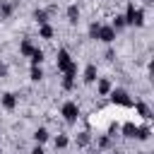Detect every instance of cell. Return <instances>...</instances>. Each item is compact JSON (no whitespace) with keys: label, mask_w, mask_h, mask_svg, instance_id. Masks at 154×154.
Segmentation results:
<instances>
[{"label":"cell","mask_w":154,"mask_h":154,"mask_svg":"<svg viewBox=\"0 0 154 154\" xmlns=\"http://www.w3.org/2000/svg\"><path fill=\"white\" fill-rule=\"evenodd\" d=\"M60 116H63V120L65 123H77L79 120V116H82V108H79V103L77 101H65L63 106H60Z\"/></svg>","instance_id":"6da1fadb"},{"label":"cell","mask_w":154,"mask_h":154,"mask_svg":"<svg viewBox=\"0 0 154 154\" xmlns=\"http://www.w3.org/2000/svg\"><path fill=\"white\" fill-rule=\"evenodd\" d=\"M108 99H111V103H116V106H125V108H132V99H130V94L125 91V89H111L108 91Z\"/></svg>","instance_id":"7a4b0ae2"},{"label":"cell","mask_w":154,"mask_h":154,"mask_svg":"<svg viewBox=\"0 0 154 154\" xmlns=\"http://www.w3.org/2000/svg\"><path fill=\"white\" fill-rule=\"evenodd\" d=\"M72 63V55H70V51L67 48H58V53H55V67H58V72H65V67Z\"/></svg>","instance_id":"3957f363"},{"label":"cell","mask_w":154,"mask_h":154,"mask_svg":"<svg viewBox=\"0 0 154 154\" xmlns=\"http://www.w3.org/2000/svg\"><path fill=\"white\" fill-rule=\"evenodd\" d=\"M0 106H2L5 111H14V108L19 106V96H17L14 91H5V94L0 96Z\"/></svg>","instance_id":"277c9868"},{"label":"cell","mask_w":154,"mask_h":154,"mask_svg":"<svg viewBox=\"0 0 154 154\" xmlns=\"http://www.w3.org/2000/svg\"><path fill=\"white\" fill-rule=\"evenodd\" d=\"M116 36H118V31H116L111 24H101V31H99V41H103V43H113V41H116Z\"/></svg>","instance_id":"5b68a950"},{"label":"cell","mask_w":154,"mask_h":154,"mask_svg":"<svg viewBox=\"0 0 154 154\" xmlns=\"http://www.w3.org/2000/svg\"><path fill=\"white\" fill-rule=\"evenodd\" d=\"M65 14H67V22L72 24V26H77L79 24V17H82V10H79V5H67V10H65Z\"/></svg>","instance_id":"8992f818"},{"label":"cell","mask_w":154,"mask_h":154,"mask_svg":"<svg viewBox=\"0 0 154 154\" xmlns=\"http://www.w3.org/2000/svg\"><path fill=\"white\" fill-rule=\"evenodd\" d=\"M96 77H99V67L91 63V65H87L84 67V72H82V82L84 84H94L96 82Z\"/></svg>","instance_id":"52a82bcc"},{"label":"cell","mask_w":154,"mask_h":154,"mask_svg":"<svg viewBox=\"0 0 154 154\" xmlns=\"http://www.w3.org/2000/svg\"><path fill=\"white\" fill-rule=\"evenodd\" d=\"M111 89H113V84H111L108 77H96V94L99 96H108Z\"/></svg>","instance_id":"ba28073f"},{"label":"cell","mask_w":154,"mask_h":154,"mask_svg":"<svg viewBox=\"0 0 154 154\" xmlns=\"http://www.w3.org/2000/svg\"><path fill=\"white\" fill-rule=\"evenodd\" d=\"M55 36V26H51L48 22L46 24H38V38H43V41H51Z\"/></svg>","instance_id":"9c48e42d"},{"label":"cell","mask_w":154,"mask_h":154,"mask_svg":"<svg viewBox=\"0 0 154 154\" xmlns=\"http://www.w3.org/2000/svg\"><path fill=\"white\" fill-rule=\"evenodd\" d=\"M34 48H36V46L31 43V38H22V41H19V55H22V58H29V55L34 53Z\"/></svg>","instance_id":"30bf717a"},{"label":"cell","mask_w":154,"mask_h":154,"mask_svg":"<svg viewBox=\"0 0 154 154\" xmlns=\"http://www.w3.org/2000/svg\"><path fill=\"white\" fill-rule=\"evenodd\" d=\"M31 137H34V142H36V144H46V142L51 140V132H48L46 128H36Z\"/></svg>","instance_id":"8fae6325"},{"label":"cell","mask_w":154,"mask_h":154,"mask_svg":"<svg viewBox=\"0 0 154 154\" xmlns=\"http://www.w3.org/2000/svg\"><path fill=\"white\" fill-rule=\"evenodd\" d=\"M14 12V2L10 0H0V19H10Z\"/></svg>","instance_id":"7c38bea8"},{"label":"cell","mask_w":154,"mask_h":154,"mask_svg":"<svg viewBox=\"0 0 154 154\" xmlns=\"http://www.w3.org/2000/svg\"><path fill=\"white\" fill-rule=\"evenodd\" d=\"M132 106H135V111L140 113V118H144V120L152 118V111H149V106H147L144 101H132Z\"/></svg>","instance_id":"4fadbf2b"},{"label":"cell","mask_w":154,"mask_h":154,"mask_svg":"<svg viewBox=\"0 0 154 154\" xmlns=\"http://www.w3.org/2000/svg\"><path fill=\"white\" fill-rule=\"evenodd\" d=\"M48 17H51V10H43V7H36L34 10V22L36 24H46Z\"/></svg>","instance_id":"5bb4252c"},{"label":"cell","mask_w":154,"mask_h":154,"mask_svg":"<svg viewBox=\"0 0 154 154\" xmlns=\"http://www.w3.org/2000/svg\"><path fill=\"white\" fill-rule=\"evenodd\" d=\"M149 135H152V130H149V125H137V130H135V137H132V140H140V142H147V140H149Z\"/></svg>","instance_id":"9a60e30c"},{"label":"cell","mask_w":154,"mask_h":154,"mask_svg":"<svg viewBox=\"0 0 154 154\" xmlns=\"http://www.w3.org/2000/svg\"><path fill=\"white\" fill-rule=\"evenodd\" d=\"M29 60H31V65H41V63L46 60V53H43V48H38V46H36V48H34V53L29 55Z\"/></svg>","instance_id":"2e32d148"},{"label":"cell","mask_w":154,"mask_h":154,"mask_svg":"<svg viewBox=\"0 0 154 154\" xmlns=\"http://www.w3.org/2000/svg\"><path fill=\"white\" fill-rule=\"evenodd\" d=\"M130 26H144V10L142 7H135V14H132V24Z\"/></svg>","instance_id":"e0dca14e"},{"label":"cell","mask_w":154,"mask_h":154,"mask_svg":"<svg viewBox=\"0 0 154 154\" xmlns=\"http://www.w3.org/2000/svg\"><path fill=\"white\" fill-rule=\"evenodd\" d=\"M29 79H31V82H41V79H43V70H41V65H31V70H29Z\"/></svg>","instance_id":"ac0fdd59"},{"label":"cell","mask_w":154,"mask_h":154,"mask_svg":"<svg viewBox=\"0 0 154 154\" xmlns=\"http://www.w3.org/2000/svg\"><path fill=\"white\" fill-rule=\"evenodd\" d=\"M89 142H91V135H89L87 130H84V132H77V137H75V144H77V147H87Z\"/></svg>","instance_id":"d6986e66"},{"label":"cell","mask_w":154,"mask_h":154,"mask_svg":"<svg viewBox=\"0 0 154 154\" xmlns=\"http://www.w3.org/2000/svg\"><path fill=\"white\" fill-rule=\"evenodd\" d=\"M111 26H113L116 31H120L123 26H128V24H125V17H123V14H113V17H111Z\"/></svg>","instance_id":"ffe728a7"},{"label":"cell","mask_w":154,"mask_h":154,"mask_svg":"<svg viewBox=\"0 0 154 154\" xmlns=\"http://www.w3.org/2000/svg\"><path fill=\"white\" fill-rule=\"evenodd\" d=\"M99 31H101V22H91L89 24V38L91 41H99Z\"/></svg>","instance_id":"44dd1931"},{"label":"cell","mask_w":154,"mask_h":154,"mask_svg":"<svg viewBox=\"0 0 154 154\" xmlns=\"http://www.w3.org/2000/svg\"><path fill=\"white\" fill-rule=\"evenodd\" d=\"M53 144H55V149H65V147H67V144H70V137H67V135H63V132H60V135H58V137H55V140H53Z\"/></svg>","instance_id":"7402d4cb"},{"label":"cell","mask_w":154,"mask_h":154,"mask_svg":"<svg viewBox=\"0 0 154 154\" xmlns=\"http://www.w3.org/2000/svg\"><path fill=\"white\" fill-rule=\"evenodd\" d=\"M111 144H113V140H111L108 135H101V137L96 140V147H99V149H108Z\"/></svg>","instance_id":"603a6c76"},{"label":"cell","mask_w":154,"mask_h":154,"mask_svg":"<svg viewBox=\"0 0 154 154\" xmlns=\"http://www.w3.org/2000/svg\"><path fill=\"white\" fill-rule=\"evenodd\" d=\"M135 130H137V125H135V123H125V125H123V135H125V137H130V140L135 137Z\"/></svg>","instance_id":"cb8c5ba5"},{"label":"cell","mask_w":154,"mask_h":154,"mask_svg":"<svg viewBox=\"0 0 154 154\" xmlns=\"http://www.w3.org/2000/svg\"><path fill=\"white\" fill-rule=\"evenodd\" d=\"M103 58H106V60H108V63H111V60H113V58H116V51H113V48H108V51H106V55H103Z\"/></svg>","instance_id":"d4e9b609"},{"label":"cell","mask_w":154,"mask_h":154,"mask_svg":"<svg viewBox=\"0 0 154 154\" xmlns=\"http://www.w3.org/2000/svg\"><path fill=\"white\" fill-rule=\"evenodd\" d=\"M5 75H7V65H5V63H2V60H0V79H2V77H5Z\"/></svg>","instance_id":"484cf974"},{"label":"cell","mask_w":154,"mask_h":154,"mask_svg":"<svg viewBox=\"0 0 154 154\" xmlns=\"http://www.w3.org/2000/svg\"><path fill=\"white\" fill-rule=\"evenodd\" d=\"M142 2H144V5H152V0H142Z\"/></svg>","instance_id":"4316f807"},{"label":"cell","mask_w":154,"mask_h":154,"mask_svg":"<svg viewBox=\"0 0 154 154\" xmlns=\"http://www.w3.org/2000/svg\"><path fill=\"white\" fill-rule=\"evenodd\" d=\"M111 154H123V152H111Z\"/></svg>","instance_id":"83f0119b"},{"label":"cell","mask_w":154,"mask_h":154,"mask_svg":"<svg viewBox=\"0 0 154 154\" xmlns=\"http://www.w3.org/2000/svg\"><path fill=\"white\" fill-rule=\"evenodd\" d=\"M14 2H22V0H14Z\"/></svg>","instance_id":"f1b7e54d"},{"label":"cell","mask_w":154,"mask_h":154,"mask_svg":"<svg viewBox=\"0 0 154 154\" xmlns=\"http://www.w3.org/2000/svg\"><path fill=\"white\" fill-rule=\"evenodd\" d=\"M0 142H2V137H0Z\"/></svg>","instance_id":"f546056e"},{"label":"cell","mask_w":154,"mask_h":154,"mask_svg":"<svg viewBox=\"0 0 154 154\" xmlns=\"http://www.w3.org/2000/svg\"><path fill=\"white\" fill-rule=\"evenodd\" d=\"M41 154H46V152H41Z\"/></svg>","instance_id":"4dcf8cb0"}]
</instances>
